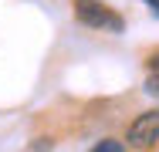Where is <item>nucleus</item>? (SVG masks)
Masks as SVG:
<instances>
[{
  "label": "nucleus",
  "instance_id": "obj_3",
  "mask_svg": "<svg viewBox=\"0 0 159 152\" xmlns=\"http://www.w3.org/2000/svg\"><path fill=\"white\" fill-rule=\"evenodd\" d=\"M92 152H125V145H122V142H115V139H105V142H98Z\"/></svg>",
  "mask_w": 159,
  "mask_h": 152
},
{
  "label": "nucleus",
  "instance_id": "obj_4",
  "mask_svg": "<svg viewBox=\"0 0 159 152\" xmlns=\"http://www.w3.org/2000/svg\"><path fill=\"white\" fill-rule=\"evenodd\" d=\"M146 91H149V95H156V98H159V74H152V78L146 81Z\"/></svg>",
  "mask_w": 159,
  "mask_h": 152
},
{
  "label": "nucleus",
  "instance_id": "obj_1",
  "mask_svg": "<svg viewBox=\"0 0 159 152\" xmlns=\"http://www.w3.org/2000/svg\"><path fill=\"white\" fill-rule=\"evenodd\" d=\"M75 17H78L85 27L112 30V34L125 30V20H122L112 7H105V3H98V0H75Z\"/></svg>",
  "mask_w": 159,
  "mask_h": 152
},
{
  "label": "nucleus",
  "instance_id": "obj_5",
  "mask_svg": "<svg viewBox=\"0 0 159 152\" xmlns=\"http://www.w3.org/2000/svg\"><path fill=\"white\" fill-rule=\"evenodd\" d=\"M146 3H149V7H152V10H159V0H146Z\"/></svg>",
  "mask_w": 159,
  "mask_h": 152
},
{
  "label": "nucleus",
  "instance_id": "obj_2",
  "mask_svg": "<svg viewBox=\"0 0 159 152\" xmlns=\"http://www.w3.org/2000/svg\"><path fill=\"white\" fill-rule=\"evenodd\" d=\"M129 142L139 145V149L159 142V108H156V112H142L139 118L132 122V128H129Z\"/></svg>",
  "mask_w": 159,
  "mask_h": 152
}]
</instances>
